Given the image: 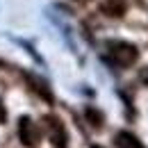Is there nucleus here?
Listing matches in <instances>:
<instances>
[{
  "label": "nucleus",
  "instance_id": "nucleus-1",
  "mask_svg": "<svg viewBox=\"0 0 148 148\" xmlns=\"http://www.w3.org/2000/svg\"><path fill=\"white\" fill-rule=\"evenodd\" d=\"M107 57L114 66H130L137 62V48L125 41H110L107 43Z\"/></svg>",
  "mask_w": 148,
  "mask_h": 148
},
{
  "label": "nucleus",
  "instance_id": "nucleus-2",
  "mask_svg": "<svg viewBox=\"0 0 148 148\" xmlns=\"http://www.w3.org/2000/svg\"><path fill=\"white\" fill-rule=\"evenodd\" d=\"M18 132H21V141H23L25 146H30V148H37V146H39L41 132H39V128H37V123H34V121L23 119V121H21Z\"/></svg>",
  "mask_w": 148,
  "mask_h": 148
},
{
  "label": "nucleus",
  "instance_id": "nucleus-3",
  "mask_svg": "<svg viewBox=\"0 0 148 148\" xmlns=\"http://www.w3.org/2000/svg\"><path fill=\"white\" fill-rule=\"evenodd\" d=\"M46 130H48L50 141L57 148H66V132H64V125L57 119H46Z\"/></svg>",
  "mask_w": 148,
  "mask_h": 148
},
{
  "label": "nucleus",
  "instance_id": "nucleus-4",
  "mask_svg": "<svg viewBox=\"0 0 148 148\" xmlns=\"http://www.w3.org/2000/svg\"><path fill=\"white\" fill-rule=\"evenodd\" d=\"M27 80H30V82L34 84V89H37V91L41 93L43 98H48V100H53V96H50V89H48V84H46V82H43L41 77H34V75H27Z\"/></svg>",
  "mask_w": 148,
  "mask_h": 148
},
{
  "label": "nucleus",
  "instance_id": "nucleus-5",
  "mask_svg": "<svg viewBox=\"0 0 148 148\" xmlns=\"http://www.w3.org/2000/svg\"><path fill=\"white\" fill-rule=\"evenodd\" d=\"M103 9H105V12L112 9V16H121V12H123V2H119V0H110V2L103 5Z\"/></svg>",
  "mask_w": 148,
  "mask_h": 148
},
{
  "label": "nucleus",
  "instance_id": "nucleus-6",
  "mask_svg": "<svg viewBox=\"0 0 148 148\" xmlns=\"http://www.w3.org/2000/svg\"><path fill=\"white\" fill-rule=\"evenodd\" d=\"M141 80H144V82L148 84V69H146V71H141Z\"/></svg>",
  "mask_w": 148,
  "mask_h": 148
},
{
  "label": "nucleus",
  "instance_id": "nucleus-7",
  "mask_svg": "<svg viewBox=\"0 0 148 148\" xmlns=\"http://www.w3.org/2000/svg\"><path fill=\"white\" fill-rule=\"evenodd\" d=\"M2 121H5V107L0 105V123H2Z\"/></svg>",
  "mask_w": 148,
  "mask_h": 148
},
{
  "label": "nucleus",
  "instance_id": "nucleus-8",
  "mask_svg": "<svg viewBox=\"0 0 148 148\" xmlns=\"http://www.w3.org/2000/svg\"><path fill=\"white\" fill-rule=\"evenodd\" d=\"M80 2H87V0H80Z\"/></svg>",
  "mask_w": 148,
  "mask_h": 148
},
{
  "label": "nucleus",
  "instance_id": "nucleus-9",
  "mask_svg": "<svg viewBox=\"0 0 148 148\" xmlns=\"http://www.w3.org/2000/svg\"><path fill=\"white\" fill-rule=\"evenodd\" d=\"M93 148H100V146H93Z\"/></svg>",
  "mask_w": 148,
  "mask_h": 148
}]
</instances>
